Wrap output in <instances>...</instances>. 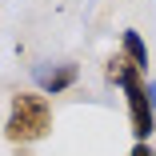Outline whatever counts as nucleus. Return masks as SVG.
Masks as SVG:
<instances>
[{
	"instance_id": "nucleus-1",
	"label": "nucleus",
	"mask_w": 156,
	"mask_h": 156,
	"mask_svg": "<svg viewBox=\"0 0 156 156\" xmlns=\"http://www.w3.org/2000/svg\"><path fill=\"white\" fill-rule=\"evenodd\" d=\"M52 132V104L44 92H16L8 104V120H4V140L24 148L36 144Z\"/></svg>"
},
{
	"instance_id": "nucleus-2",
	"label": "nucleus",
	"mask_w": 156,
	"mask_h": 156,
	"mask_svg": "<svg viewBox=\"0 0 156 156\" xmlns=\"http://www.w3.org/2000/svg\"><path fill=\"white\" fill-rule=\"evenodd\" d=\"M32 76H36V84H40L44 96H60V92H68L80 80V68L72 64V60H60V64H36Z\"/></svg>"
},
{
	"instance_id": "nucleus-3",
	"label": "nucleus",
	"mask_w": 156,
	"mask_h": 156,
	"mask_svg": "<svg viewBox=\"0 0 156 156\" xmlns=\"http://www.w3.org/2000/svg\"><path fill=\"white\" fill-rule=\"evenodd\" d=\"M120 44H124V48H120V56L128 60L132 68H140V72H144V68H148V44H144V36L136 32V28H128Z\"/></svg>"
},
{
	"instance_id": "nucleus-4",
	"label": "nucleus",
	"mask_w": 156,
	"mask_h": 156,
	"mask_svg": "<svg viewBox=\"0 0 156 156\" xmlns=\"http://www.w3.org/2000/svg\"><path fill=\"white\" fill-rule=\"evenodd\" d=\"M128 156H156V148H152V144H144V140H136V144L128 148Z\"/></svg>"
},
{
	"instance_id": "nucleus-5",
	"label": "nucleus",
	"mask_w": 156,
	"mask_h": 156,
	"mask_svg": "<svg viewBox=\"0 0 156 156\" xmlns=\"http://www.w3.org/2000/svg\"><path fill=\"white\" fill-rule=\"evenodd\" d=\"M148 104H152V120H156V80H148Z\"/></svg>"
}]
</instances>
